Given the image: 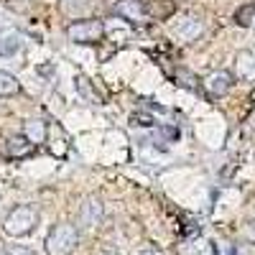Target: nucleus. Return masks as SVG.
Listing matches in <instances>:
<instances>
[{"label": "nucleus", "instance_id": "nucleus-1", "mask_svg": "<svg viewBox=\"0 0 255 255\" xmlns=\"http://www.w3.org/2000/svg\"><path fill=\"white\" fill-rule=\"evenodd\" d=\"M79 245V230L72 222H56L46 235V255H74Z\"/></svg>", "mask_w": 255, "mask_h": 255}, {"label": "nucleus", "instance_id": "nucleus-2", "mask_svg": "<svg viewBox=\"0 0 255 255\" xmlns=\"http://www.w3.org/2000/svg\"><path fill=\"white\" fill-rule=\"evenodd\" d=\"M38 225V209L33 204H18L13 207L5 220H3V230L8 232L10 238H26L36 230Z\"/></svg>", "mask_w": 255, "mask_h": 255}, {"label": "nucleus", "instance_id": "nucleus-3", "mask_svg": "<svg viewBox=\"0 0 255 255\" xmlns=\"http://www.w3.org/2000/svg\"><path fill=\"white\" fill-rule=\"evenodd\" d=\"M69 41L74 44H84V46H92V44H100L105 38V23L97 18H79V20H72V23L64 28Z\"/></svg>", "mask_w": 255, "mask_h": 255}, {"label": "nucleus", "instance_id": "nucleus-4", "mask_svg": "<svg viewBox=\"0 0 255 255\" xmlns=\"http://www.w3.org/2000/svg\"><path fill=\"white\" fill-rule=\"evenodd\" d=\"M102 220H105V204L97 197H84L79 207V225L87 230H95L102 225Z\"/></svg>", "mask_w": 255, "mask_h": 255}, {"label": "nucleus", "instance_id": "nucleus-5", "mask_svg": "<svg viewBox=\"0 0 255 255\" xmlns=\"http://www.w3.org/2000/svg\"><path fill=\"white\" fill-rule=\"evenodd\" d=\"M232 82H235V77H232L230 72L217 69V72L207 74V79H204V90H207L209 97H225V95L232 90Z\"/></svg>", "mask_w": 255, "mask_h": 255}, {"label": "nucleus", "instance_id": "nucleus-6", "mask_svg": "<svg viewBox=\"0 0 255 255\" xmlns=\"http://www.w3.org/2000/svg\"><path fill=\"white\" fill-rule=\"evenodd\" d=\"M113 10L120 18L130 20V23H145V20H148V10H145L143 0H118Z\"/></svg>", "mask_w": 255, "mask_h": 255}, {"label": "nucleus", "instance_id": "nucleus-7", "mask_svg": "<svg viewBox=\"0 0 255 255\" xmlns=\"http://www.w3.org/2000/svg\"><path fill=\"white\" fill-rule=\"evenodd\" d=\"M202 31H204V23H202L197 15H186V18H181L179 23L174 26V33L181 41H194V38L202 36Z\"/></svg>", "mask_w": 255, "mask_h": 255}, {"label": "nucleus", "instance_id": "nucleus-8", "mask_svg": "<svg viewBox=\"0 0 255 255\" xmlns=\"http://www.w3.org/2000/svg\"><path fill=\"white\" fill-rule=\"evenodd\" d=\"M20 135L28 138V143H33V145L44 143V140L49 138V123H46L44 118H31V120H26L23 133H20Z\"/></svg>", "mask_w": 255, "mask_h": 255}, {"label": "nucleus", "instance_id": "nucleus-9", "mask_svg": "<svg viewBox=\"0 0 255 255\" xmlns=\"http://www.w3.org/2000/svg\"><path fill=\"white\" fill-rule=\"evenodd\" d=\"M235 74L245 82H255V51H240L235 56Z\"/></svg>", "mask_w": 255, "mask_h": 255}, {"label": "nucleus", "instance_id": "nucleus-10", "mask_svg": "<svg viewBox=\"0 0 255 255\" xmlns=\"http://www.w3.org/2000/svg\"><path fill=\"white\" fill-rule=\"evenodd\" d=\"M33 143H28V138L23 135H10L8 143H5V151L13 156V158H23V156H31L33 153Z\"/></svg>", "mask_w": 255, "mask_h": 255}, {"label": "nucleus", "instance_id": "nucleus-11", "mask_svg": "<svg viewBox=\"0 0 255 255\" xmlns=\"http://www.w3.org/2000/svg\"><path fill=\"white\" fill-rule=\"evenodd\" d=\"M61 10L67 13V15H74L79 20V18H84V13L92 10V3H90V0H64Z\"/></svg>", "mask_w": 255, "mask_h": 255}, {"label": "nucleus", "instance_id": "nucleus-12", "mask_svg": "<svg viewBox=\"0 0 255 255\" xmlns=\"http://www.w3.org/2000/svg\"><path fill=\"white\" fill-rule=\"evenodd\" d=\"M18 92H20V82H18L13 74H8V72L0 69V97H13V95H18Z\"/></svg>", "mask_w": 255, "mask_h": 255}, {"label": "nucleus", "instance_id": "nucleus-13", "mask_svg": "<svg viewBox=\"0 0 255 255\" xmlns=\"http://www.w3.org/2000/svg\"><path fill=\"white\" fill-rule=\"evenodd\" d=\"M77 90H79V95H82V97H87L90 102H100V97L95 95V90H92V84H90V79H87V77H82V74L77 77Z\"/></svg>", "mask_w": 255, "mask_h": 255}, {"label": "nucleus", "instance_id": "nucleus-14", "mask_svg": "<svg viewBox=\"0 0 255 255\" xmlns=\"http://www.w3.org/2000/svg\"><path fill=\"white\" fill-rule=\"evenodd\" d=\"M235 20L240 26H250L253 20H255V3H250V5H243L238 13H235Z\"/></svg>", "mask_w": 255, "mask_h": 255}, {"label": "nucleus", "instance_id": "nucleus-15", "mask_svg": "<svg viewBox=\"0 0 255 255\" xmlns=\"http://www.w3.org/2000/svg\"><path fill=\"white\" fill-rule=\"evenodd\" d=\"M5 255H41V253L28 245H10V248H5Z\"/></svg>", "mask_w": 255, "mask_h": 255}, {"label": "nucleus", "instance_id": "nucleus-16", "mask_svg": "<svg viewBox=\"0 0 255 255\" xmlns=\"http://www.w3.org/2000/svg\"><path fill=\"white\" fill-rule=\"evenodd\" d=\"M15 49H18V38L15 36L5 38V44H0V54H13Z\"/></svg>", "mask_w": 255, "mask_h": 255}, {"label": "nucleus", "instance_id": "nucleus-17", "mask_svg": "<svg viewBox=\"0 0 255 255\" xmlns=\"http://www.w3.org/2000/svg\"><path fill=\"white\" fill-rule=\"evenodd\" d=\"M140 255H161V253H156V250H143Z\"/></svg>", "mask_w": 255, "mask_h": 255}, {"label": "nucleus", "instance_id": "nucleus-18", "mask_svg": "<svg viewBox=\"0 0 255 255\" xmlns=\"http://www.w3.org/2000/svg\"><path fill=\"white\" fill-rule=\"evenodd\" d=\"M0 255H5V245H3V240H0Z\"/></svg>", "mask_w": 255, "mask_h": 255}, {"label": "nucleus", "instance_id": "nucleus-19", "mask_svg": "<svg viewBox=\"0 0 255 255\" xmlns=\"http://www.w3.org/2000/svg\"><path fill=\"white\" fill-rule=\"evenodd\" d=\"M105 255H120V253H105Z\"/></svg>", "mask_w": 255, "mask_h": 255}, {"label": "nucleus", "instance_id": "nucleus-20", "mask_svg": "<svg viewBox=\"0 0 255 255\" xmlns=\"http://www.w3.org/2000/svg\"><path fill=\"white\" fill-rule=\"evenodd\" d=\"M253 23H255V20H253Z\"/></svg>", "mask_w": 255, "mask_h": 255}]
</instances>
